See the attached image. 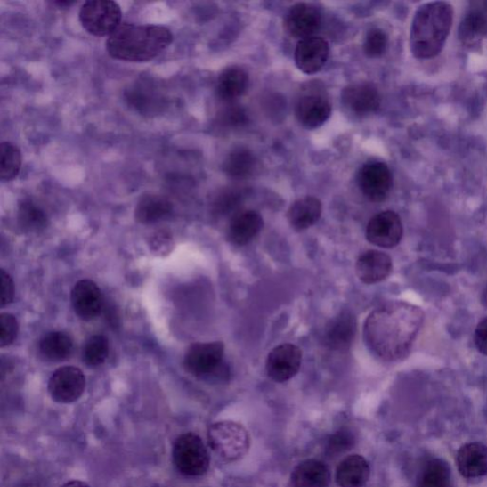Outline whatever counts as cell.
<instances>
[{
	"label": "cell",
	"instance_id": "6da1fadb",
	"mask_svg": "<svg viewBox=\"0 0 487 487\" xmlns=\"http://www.w3.org/2000/svg\"><path fill=\"white\" fill-rule=\"evenodd\" d=\"M425 313L417 305L394 301L372 312L365 323L369 350L386 361L406 358L423 327Z\"/></svg>",
	"mask_w": 487,
	"mask_h": 487
},
{
	"label": "cell",
	"instance_id": "7a4b0ae2",
	"mask_svg": "<svg viewBox=\"0 0 487 487\" xmlns=\"http://www.w3.org/2000/svg\"><path fill=\"white\" fill-rule=\"evenodd\" d=\"M173 40L168 28L124 23L107 39L106 50L114 60L147 62L158 58Z\"/></svg>",
	"mask_w": 487,
	"mask_h": 487
},
{
	"label": "cell",
	"instance_id": "3957f363",
	"mask_svg": "<svg viewBox=\"0 0 487 487\" xmlns=\"http://www.w3.org/2000/svg\"><path fill=\"white\" fill-rule=\"evenodd\" d=\"M453 23V8L444 2L425 4L417 9L410 29V50L416 59L436 57L443 48Z\"/></svg>",
	"mask_w": 487,
	"mask_h": 487
},
{
	"label": "cell",
	"instance_id": "277c9868",
	"mask_svg": "<svg viewBox=\"0 0 487 487\" xmlns=\"http://www.w3.org/2000/svg\"><path fill=\"white\" fill-rule=\"evenodd\" d=\"M225 345L220 341L192 344L184 359L188 372L206 381H225L230 375L224 363Z\"/></svg>",
	"mask_w": 487,
	"mask_h": 487
},
{
	"label": "cell",
	"instance_id": "5b68a950",
	"mask_svg": "<svg viewBox=\"0 0 487 487\" xmlns=\"http://www.w3.org/2000/svg\"><path fill=\"white\" fill-rule=\"evenodd\" d=\"M208 444L211 449L228 462L240 460L250 448L248 430L241 425L231 421L215 423L207 431Z\"/></svg>",
	"mask_w": 487,
	"mask_h": 487
},
{
	"label": "cell",
	"instance_id": "8992f818",
	"mask_svg": "<svg viewBox=\"0 0 487 487\" xmlns=\"http://www.w3.org/2000/svg\"><path fill=\"white\" fill-rule=\"evenodd\" d=\"M173 460L181 475L188 477L204 475L211 462L202 439L194 434H185L175 440Z\"/></svg>",
	"mask_w": 487,
	"mask_h": 487
},
{
	"label": "cell",
	"instance_id": "52a82bcc",
	"mask_svg": "<svg viewBox=\"0 0 487 487\" xmlns=\"http://www.w3.org/2000/svg\"><path fill=\"white\" fill-rule=\"evenodd\" d=\"M121 20L120 6L110 0H91L79 12L82 27L94 37H110L121 25Z\"/></svg>",
	"mask_w": 487,
	"mask_h": 487
},
{
	"label": "cell",
	"instance_id": "ba28073f",
	"mask_svg": "<svg viewBox=\"0 0 487 487\" xmlns=\"http://www.w3.org/2000/svg\"><path fill=\"white\" fill-rule=\"evenodd\" d=\"M331 115V103L326 93L311 87L303 93L296 104V116L302 126L309 130L320 128Z\"/></svg>",
	"mask_w": 487,
	"mask_h": 487
},
{
	"label": "cell",
	"instance_id": "9c48e42d",
	"mask_svg": "<svg viewBox=\"0 0 487 487\" xmlns=\"http://www.w3.org/2000/svg\"><path fill=\"white\" fill-rule=\"evenodd\" d=\"M358 185L369 200L380 203L388 198L393 190V174L384 162H368L359 171Z\"/></svg>",
	"mask_w": 487,
	"mask_h": 487
},
{
	"label": "cell",
	"instance_id": "30bf717a",
	"mask_svg": "<svg viewBox=\"0 0 487 487\" xmlns=\"http://www.w3.org/2000/svg\"><path fill=\"white\" fill-rule=\"evenodd\" d=\"M85 386L86 378L79 369L62 367L52 375L48 391L53 401L61 403H71L82 396Z\"/></svg>",
	"mask_w": 487,
	"mask_h": 487
},
{
	"label": "cell",
	"instance_id": "8fae6325",
	"mask_svg": "<svg viewBox=\"0 0 487 487\" xmlns=\"http://www.w3.org/2000/svg\"><path fill=\"white\" fill-rule=\"evenodd\" d=\"M302 364V352L292 344L274 347L269 353L266 369L269 377L276 383H284L294 378Z\"/></svg>",
	"mask_w": 487,
	"mask_h": 487
},
{
	"label": "cell",
	"instance_id": "7c38bea8",
	"mask_svg": "<svg viewBox=\"0 0 487 487\" xmlns=\"http://www.w3.org/2000/svg\"><path fill=\"white\" fill-rule=\"evenodd\" d=\"M403 227L400 216L393 211L382 212L371 218L367 228V239L374 246L392 248L402 239Z\"/></svg>",
	"mask_w": 487,
	"mask_h": 487
},
{
	"label": "cell",
	"instance_id": "4fadbf2b",
	"mask_svg": "<svg viewBox=\"0 0 487 487\" xmlns=\"http://www.w3.org/2000/svg\"><path fill=\"white\" fill-rule=\"evenodd\" d=\"M342 103L351 114L365 118L377 113L381 105V95L371 83H356L343 90Z\"/></svg>",
	"mask_w": 487,
	"mask_h": 487
},
{
	"label": "cell",
	"instance_id": "5bb4252c",
	"mask_svg": "<svg viewBox=\"0 0 487 487\" xmlns=\"http://www.w3.org/2000/svg\"><path fill=\"white\" fill-rule=\"evenodd\" d=\"M322 24V15L312 4L300 3L292 6L285 18V30L292 37L304 39L314 37Z\"/></svg>",
	"mask_w": 487,
	"mask_h": 487
},
{
	"label": "cell",
	"instance_id": "9a60e30c",
	"mask_svg": "<svg viewBox=\"0 0 487 487\" xmlns=\"http://www.w3.org/2000/svg\"><path fill=\"white\" fill-rule=\"evenodd\" d=\"M329 55L328 41L320 37H312L299 41L295 53L296 63L301 72L314 75L321 71Z\"/></svg>",
	"mask_w": 487,
	"mask_h": 487
},
{
	"label": "cell",
	"instance_id": "2e32d148",
	"mask_svg": "<svg viewBox=\"0 0 487 487\" xmlns=\"http://www.w3.org/2000/svg\"><path fill=\"white\" fill-rule=\"evenodd\" d=\"M71 300L76 313L86 321L99 316L103 310L102 292L91 280L77 282L72 290Z\"/></svg>",
	"mask_w": 487,
	"mask_h": 487
},
{
	"label": "cell",
	"instance_id": "e0dca14e",
	"mask_svg": "<svg viewBox=\"0 0 487 487\" xmlns=\"http://www.w3.org/2000/svg\"><path fill=\"white\" fill-rule=\"evenodd\" d=\"M357 330L356 318L350 311H343L328 323L324 340L329 349L345 351L352 345Z\"/></svg>",
	"mask_w": 487,
	"mask_h": 487
},
{
	"label": "cell",
	"instance_id": "ac0fdd59",
	"mask_svg": "<svg viewBox=\"0 0 487 487\" xmlns=\"http://www.w3.org/2000/svg\"><path fill=\"white\" fill-rule=\"evenodd\" d=\"M393 272V260L380 250H368L356 263L359 280L368 285L377 284L386 280Z\"/></svg>",
	"mask_w": 487,
	"mask_h": 487
},
{
	"label": "cell",
	"instance_id": "d6986e66",
	"mask_svg": "<svg viewBox=\"0 0 487 487\" xmlns=\"http://www.w3.org/2000/svg\"><path fill=\"white\" fill-rule=\"evenodd\" d=\"M457 467L467 479H478L487 475V447L480 442H469L459 450Z\"/></svg>",
	"mask_w": 487,
	"mask_h": 487
},
{
	"label": "cell",
	"instance_id": "ffe728a7",
	"mask_svg": "<svg viewBox=\"0 0 487 487\" xmlns=\"http://www.w3.org/2000/svg\"><path fill=\"white\" fill-rule=\"evenodd\" d=\"M486 34L487 3H473L459 27V38L464 45L475 46Z\"/></svg>",
	"mask_w": 487,
	"mask_h": 487
},
{
	"label": "cell",
	"instance_id": "44dd1931",
	"mask_svg": "<svg viewBox=\"0 0 487 487\" xmlns=\"http://www.w3.org/2000/svg\"><path fill=\"white\" fill-rule=\"evenodd\" d=\"M264 227L261 215L245 211L235 215L230 223L228 238L235 246H245L256 238Z\"/></svg>",
	"mask_w": 487,
	"mask_h": 487
},
{
	"label": "cell",
	"instance_id": "7402d4cb",
	"mask_svg": "<svg viewBox=\"0 0 487 487\" xmlns=\"http://www.w3.org/2000/svg\"><path fill=\"white\" fill-rule=\"evenodd\" d=\"M370 476V467L363 456L351 455L344 459L337 469L339 487H364Z\"/></svg>",
	"mask_w": 487,
	"mask_h": 487
},
{
	"label": "cell",
	"instance_id": "603a6c76",
	"mask_svg": "<svg viewBox=\"0 0 487 487\" xmlns=\"http://www.w3.org/2000/svg\"><path fill=\"white\" fill-rule=\"evenodd\" d=\"M248 75L244 69L232 66L224 69L217 80L216 92L219 99L231 103L239 100L248 86Z\"/></svg>",
	"mask_w": 487,
	"mask_h": 487
},
{
	"label": "cell",
	"instance_id": "cb8c5ba5",
	"mask_svg": "<svg viewBox=\"0 0 487 487\" xmlns=\"http://www.w3.org/2000/svg\"><path fill=\"white\" fill-rule=\"evenodd\" d=\"M321 201L313 197H305L296 200L290 206L288 220L292 228L296 231L307 230L319 221L322 215Z\"/></svg>",
	"mask_w": 487,
	"mask_h": 487
},
{
	"label": "cell",
	"instance_id": "d4e9b609",
	"mask_svg": "<svg viewBox=\"0 0 487 487\" xmlns=\"http://www.w3.org/2000/svg\"><path fill=\"white\" fill-rule=\"evenodd\" d=\"M329 482L328 467L315 459L302 462L291 475L292 487H329Z\"/></svg>",
	"mask_w": 487,
	"mask_h": 487
},
{
	"label": "cell",
	"instance_id": "484cf974",
	"mask_svg": "<svg viewBox=\"0 0 487 487\" xmlns=\"http://www.w3.org/2000/svg\"><path fill=\"white\" fill-rule=\"evenodd\" d=\"M174 207L168 199L158 194H146L138 201L134 216L137 222L143 225L156 224L173 213Z\"/></svg>",
	"mask_w": 487,
	"mask_h": 487
},
{
	"label": "cell",
	"instance_id": "4316f807",
	"mask_svg": "<svg viewBox=\"0 0 487 487\" xmlns=\"http://www.w3.org/2000/svg\"><path fill=\"white\" fill-rule=\"evenodd\" d=\"M256 166L257 161L252 151L245 148H238L227 157L223 169L228 176L241 180L252 176Z\"/></svg>",
	"mask_w": 487,
	"mask_h": 487
},
{
	"label": "cell",
	"instance_id": "83f0119b",
	"mask_svg": "<svg viewBox=\"0 0 487 487\" xmlns=\"http://www.w3.org/2000/svg\"><path fill=\"white\" fill-rule=\"evenodd\" d=\"M74 344L67 333L53 331L43 337L39 343V351L47 360L60 361L71 356Z\"/></svg>",
	"mask_w": 487,
	"mask_h": 487
},
{
	"label": "cell",
	"instance_id": "f1b7e54d",
	"mask_svg": "<svg viewBox=\"0 0 487 487\" xmlns=\"http://www.w3.org/2000/svg\"><path fill=\"white\" fill-rule=\"evenodd\" d=\"M18 221L20 228L26 232H39L48 225V217L43 208L28 199L20 203Z\"/></svg>",
	"mask_w": 487,
	"mask_h": 487
},
{
	"label": "cell",
	"instance_id": "f546056e",
	"mask_svg": "<svg viewBox=\"0 0 487 487\" xmlns=\"http://www.w3.org/2000/svg\"><path fill=\"white\" fill-rule=\"evenodd\" d=\"M22 157L20 150L11 142L0 145V178L3 181L15 179L21 169Z\"/></svg>",
	"mask_w": 487,
	"mask_h": 487
},
{
	"label": "cell",
	"instance_id": "4dcf8cb0",
	"mask_svg": "<svg viewBox=\"0 0 487 487\" xmlns=\"http://www.w3.org/2000/svg\"><path fill=\"white\" fill-rule=\"evenodd\" d=\"M450 469L439 459L428 461L423 468L419 487H449Z\"/></svg>",
	"mask_w": 487,
	"mask_h": 487
},
{
	"label": "cell",
	"instance_id": "1f68e13d",
	"mask_svg": "<svg viewBox=\"0 0 487 487\" xmlns=\"http://www.w3.org/2000/svg\"><path fill=\"white\" fill-rule=\"evenodd\" d=\"M109 354V341L103 336H93L83 349V361L89 367H97L104 363Z\"/></svg>",
	"mask_w": 487,
	"mask_h": 487
},
{
	"label": "cell",
	"instance_id": "d6a6232c",
	"mask_svg": "<svg viewBox=\"0 0 487 487\" xmlns=\"http://www.w3.org/2000/svg\"><path fill=\"white\" fill-rule=\"evenodd\" d=\"M388 45L387 35L379 28L370 29L365 39L364 52L370 59H378L386 53Z\"/></svg>",
	"mask_w": 487,
	"mask_h": 487
},
{
	"label": "cell",
	"instance_id": "836d02e7",
	"mask_svg": "<svg viewBox=\"0 0 487 487\" xmlns=\"http://www.w3.org/2000/svg\"><path fill=\"white\" fill-rule=\"evenodd\" d=\"M355 443V437L349 428H341L328 440L327 450L331 455H337L351 450Z\"/></svg>",
	"mask_w": 487,
	"mask_h": 487
},
{
	"label": "cell",
	"instance_id": "e575fe53",
	"mask_svg": "<svg viewBox=\"0 0 487 487\" xmlns=\"http://www.w3.org/2000/svg\"><path fill=\"white\" fill-rule=\"evenodd\" d=\"M19 323L15 316L10 313L0 315V346L10 345L17 339Z\"/></svg>",
	"mask_w": 487,
	"mask_h": 487
},
{
	"label": "cell",
	"instance_id": "d590c367",
	"mask_svg": "<svg viewBox=\"0 0 487 487\" xmlns=\"http://www.w3.org/2000/svg\"><path fill=\"white\" fill-rule=\"evenodd\" d=\"M0 284H2V307L9 304L15 296V285L9 273L4 270L0 271Z\"/></svg>",
	"mask_w": 487,
	"mask_h": 487
},
{
	"label": "cell",
	"instance_id": "8d00e7d4",
	"mask_svg": "<svg viewBox=\"0 0 487 487\" xmlns=\"http://www.w3.org/2000/svg\"><path fill=\"white\" fill-rule=\"evenodd\" d=\"M475 342L478 352L487 356V318L483 319L478 324L475 329Z\"/></svg>",
	"mask_w": 487,
	"mask_h": 487
},
{
	"label": "cell",
	"instance_id": "74e56055",
	"mask_svg": "<svg viewBox=\"0 0 487 487\" xmlns=\"http://www.w3.org/2000/svg\"><path fill=\"white\" fill-rule=\"evenodd\" d=\"M172 247V239L168 235L161 233L154 236L151 239L150 248L158 254L168 253V248Z\"/></svg>",
	"mask_w": 487,
	"mask_h": 487
},
{
	"label": "cell",
	"instance_id": "f35d334b",
	"mask_svg": "<svg viewBox=\"0 0 487 487\" xmlns=\"http://www.w3.org/2000/svg\"><path fill=\"white\" fill-rule=\"evenodd\" d=\"M238 200L239 198H236L234 194H225V197H222L217 201V210L221 213L230 212L238 204Z\"/></svg>",
	"mask_w": 487,
	"mask_h": 487
},
{
	"label": "cell",
	"instance_id": "ab89813d",
	"mask_svg": "<svg viewBox=\"0 0 487 487\" xmlns=\"http://www.w3.org/2000/svg\"><path fill=\"white\" fill-rule=\"evenodd\" d=\"M61 487H91L88 483L81 481H71L63 484Z\"/></svg>",
	"mask_w": 487,
	"mask_h": 487
},
{
	"label": "cell",
	"instance_id": "60d3db41",
	"mask_svg": "<svg viewBox=\"0 0 487 487\" xmlns=\"http://www.w3.org/2000/svg\"><path fill=\"white\" fill-rule=\"evenodd\" d=\"M481 300H482V304L484 305V307L487 308V285H486V287L484 288V289L483 291Z\"/></svg>",
	"mask_w": 487,
	"mask_h": 487
},
{
	"label": "cell",
	"instance_id": "b9f144b4",
	"mask_svg": "<svg viewBox=\"0 0 487 487\" xmlns=\"http://www.w3.org/2000/svg\"><path fill=\"white\" fill-rule=\"evenodd\" d=\"M54 4H57L59 5L60 7L63 8V7H67V6H71L72 4H74V2H55Z\"/></svg>",
	"mask_w": 487,
	"mask_h": 487
},
{
	"label": "cell",
	"instance_id": "7bdbcfd3",
	"mask_svg": "<svg viewBox=\"0 0 487 487\" xmlns=\"http://www.w3.org/2000/svg\"><path fill=\"white\" fill-rule=\"evenodd\" d=\"M449 487H450V486H449Z\"/></svg>",
	"mask_w": 487,
	"mask_h": 487
}]
</instances>
